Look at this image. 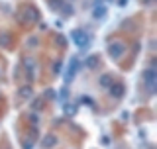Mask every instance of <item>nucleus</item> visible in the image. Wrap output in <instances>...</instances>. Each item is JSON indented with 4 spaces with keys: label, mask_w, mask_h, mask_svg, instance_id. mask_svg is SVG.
Segmentation results:
<instances>
[{
    "label": "nucleus",
    "mask_w": 157,
    "mask_h": 149,
    "mask_svg": "<svg viewBox=\"0 0 157 149\" xmlns=\"http://www.w3.org/2000/svg\"><path fill=\"white\" fill-rule=\"evenodd\" d=\"M124 43L122 41H112L110 45H108V55H110L112 59H120L122 55H124Z\"/></svg>",
    "instance_id": "nucleus-1"
},
{
    "label": "nucleus",
    "mask_w": 157,
    "mask_h": 149,
    "mask_svg": "<svg viewBox=\"0 0 157 149\" xmlns=\"http://www.w3.org/2000/svg\"><path fill=\"white\" fill-rule=\"evenodd\" d=\"M155 78H157V74H155L153 69H145L144 71V82H145L147 90H153L155 88Z\"/></svg>",
    "instance_id": "nucleus-2"
},
{
    "label": "nucleus",
    "mask_w": 157,
    "mask_h": 149,
    "mask_svg": "<svg viewBox=\"0 0 157 149\" xmlns=\"http://www.w3.org/2000/svg\"><path fill=\"white\" fill-rule=\"evenodd\" d=\"M73 39H75V43H77L78 47H85L86 41H88V37H86L82 32H75V33H73Z\"/></svg>",
    "instance_id": "nucleus-3"
},
{
    "label": "nucleus",
    "mask_w": 157,
    "mask_h": 149,
    "mask_svg": "<svg viewBox=\"0 0 157 149\" xmlns=\"http://www.w3.org/2000/svg\"><path fill=\"white\" fill-rule=\"evenodd\" d=\"M122 92H124V88H122L120 84H110V94H112V96L120 98V96H122Z\"/></svg>",
    "instance_id": "nucleus-4"
},
{
    "label": "nucleus",
    "mask_w": 157,
    "mask_h": 149,
    "mask_svg": "<svg viewBox=\"0 0 157 149\" xmlns=\"http://www.w3.org/2000/svg\"><path fill=\"white\" fill-rule=\"evenodd\" d=\"M29 92H32V90H29V88H22V90H20V94H22V96H28Z\"/></svg>",
    "instance_id": "nucleus-5"
}]
</instances>
